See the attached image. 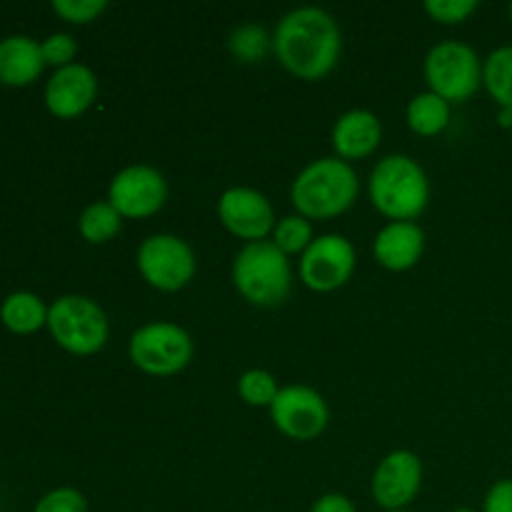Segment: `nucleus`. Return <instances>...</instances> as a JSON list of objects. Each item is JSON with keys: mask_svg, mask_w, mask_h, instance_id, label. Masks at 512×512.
<instances>
[{"mask_svg": "<svg viewBox=\"0 0 512 512\" xmlns=\"http://www.w3.org/2000/svg\"><path fill=\"white\" fill-rule=\"evenodd\" d=\"M278 60L303 80H320L340 58V28L333 15L320 8L290 10L275 30Z\"/></svg>", "mask_w": 512, "mask_h": 512, "instance_id": "obj_1", "label": "nucleus"}, {"mask_svg": "<svg viewBox=\"0 0 512 512\" xmlns=\"http://www.w3.org/2000/svg\"><path fill=\"white\" fill-rule=\"evenodd\" d=\"M358 198V175L345 160L310 163L293 183V205L303 218L328 220L345 213Z\"/></svg>", "mask_w": 512, "mask_h": 512, "instance_id": "obj_2", "label": "nucleus"}, {"mask_svg": "<svg viewBox=\"0 0 512 512\" xmlns=\"http://www.w3.org/2000/svg\"><path fill=\"white\" fill-rule=\"evenodd\" d=\"M430 185L425 170L408 155H388L370 175V200L395 223H410L425 210Z\"/></svg>", "mask_w": 512, "mask_h": 512, "instance_id": "obj_3", "label": "nucleus"}, {"mask_svg": "<svg viewBox=\"0 0 512 512\" xmlns=\"http://www.w3.org/2000/svg\"><path fill=\"white\" fill-rule=\"evenodd\" d=\"M235 288L248 303L260 308L280 305L290 295L293 273H290L288 255L275 248V243H248L233 263Z\"/></svg>", "mask_w": 512, "mask_h": 512, "instance_id": "obj_4", "label": "nucleus"}, {"mask_svg": "<svg viewBox=\"0 0 512 512\" xmlns=\"http://www.w3.org/2000/svg\"><path fill=\"white\" fill-rule=\"evenodd\" d=\"M48 328L55 343L73 355H93L108 343V318L98 303L63 295L48 308Z\"/></svg>", "mask_w": 512, "mask_h": 512, "instance_id": "obj_5", "label": "nucleus"}, {"mask_svg": "<svg viewBox=\"0 0 512 512\" xmlns=\"http://www.w3.org/2000/svg\"><path fill=\"white\" fill-rule=\"evenodd\" d=\"M425 78L430 93L440 95L448 103H463L478 93L483 83V63L470 45L445 40L435 45L425 58Z\"/></svg>", "mask_w": 512, "mask_h": 512, "instance_id": "obj_6", "label": "nucleus"}, {"mask_svg": "<svg viewBox=\"0 0 512 512\" xmlns=\"http://www.w3.org/2000/svg\"><path fill=\"white\" fill-rule=\"evenodd\" d=\"M193 358V340L173 323H150L130 338V360L148 375H175Z\"/></svg>", "mask_w": 512, "mask_h": 512, "instance_id": "obj_7", "label": "nucleus"}, {"mask_svg": "<svg viewBox=\"0 0 512 512\" xmlns=\"http://www.w3.org/2000/svg\"><path fill=\"white\" fill-rule=\"evenodd\" d=\"M138 268L153 288L173 293L185 288L195 275V255L175 235H153L138 248Z\"/></svg>", "mask_w": 512, "mask_h": 512, "instance_id": "obj_8", "label": "nucleus"}, {"mask_svg": "<svg viewBox=\"0 0 512 512\" xmlns=\"http://www.w3.org/2000/svg\"><path fill=\"white\" fill-rule=\"evenodd\" d=\"M355 270V248L343 235H320L300 260V278L315 293H330L350 280Z\"/></svg>", "mask_w": 512, "mask_h": 512, "instance_id": "obj_9", "label": "nucleus"}, {"mask_svg": "<svg viewBox=\"0 0 512 512\" xmlns=\"http://www.w3.org/2000/svg\"><path fill=\"white\" fill-rule=\"evenodd\" d=\"M168 198L165 178L150 165H130L120 170L108 190V203L123 218H150Z\"/></svg>", "mask_w": 512, "mask_h": 512, "instance_id": "obj_10", "label": "nucleus"}, {"mask_svg": "<svg viewBox=\"0 0 512 512\" xmlns=\"http://www.w3.org/2000/svg\"><path fill=\"white\" fill-rule=\"evenodd\" d=\"M275 428L293 440H313L328 425V405L323 395L305 385H290L270 405Z\"/></svg>", "mask_w": 512, "mask_h": 512, "instance_id": "obj_11", "label": "nucleus"}, {"mask_svg": "<svg viewBox=\"0 0 512 512\" xmlns=\"http://www.w3.org/2000/svg\"><path fill=\"white\" fill-rule=\"evenodd\" d=\"M423 465L410 450H395L380 460L373 475V500L388 512L405 510L420 493Z\"/></svg>", "mask_w": 512, "mask_h": 512, "instance_id": "obj_12", "label": "nucleus"}, {"mask_svg": "<svg viewBox=\"0 0 512 512\" xmlns=\"http://www.w3.org/2000/svg\"><path fill=\"white\" fill-rule=\"evenodd\" d=\"M218 215L230 233L250 243H258L275 230L273 205L253 188L225 190L218 200Z\"/></svg>", "mask_w": 512, "mask_h": 512, "instance_id": "obj_13", "label": "nucleus"}, {"mask_svg": "<svg viewBox=\"0 0 512 512\" xmlns=\"http://www.w3.org/2000/svg\"><path fill=\"white\" fill-rule=\"evenodd\" d=\"M95 93H98V80L93 70L80 63H70L55 70L53 78L48 80L45 105L55 118H78L93 105Z\"/></svg>", "mask_w": 512, "mask_h": 512, "instance_id": "obj_14", "label": "nucleus"}, {"mask_svg": "<svg viewBox=\"0 0 512 512\" xmlns=\"http://www.w3.org/2000/svg\"><path fill=\"white\" fill-rule=\"evenodd\" d=\"M45 68L43 48L28 35H8L0 40V83L23 88L35 83Z\"/></svg>", "mask_w": 512, "mask_h": 512, "instance_id": "obj_15", "label": "nucleus"}, {"mask_svg": "<svg viewBox=\"0 0 512 512\" xmlns=\"http://www.w3.org/2000/svg\"><path fill=\"white\" fill-rule=\"evenodd\" d=\"M425 235L415 223H390L375 238V258L388 270H408L423 255Z\"/></svg>", "mask_w": 512, "mask_h": 512, "instance_id": "obj_16", "label": "nucleus"}, {"mask_svg": "<svg viewBox=\"0 0 512 512\" xmlns=\"http://www.w3.org/2000/svg\"><path fill=\"white\" fill-rule=\"evenodd\" d=\"M380 135V120L370 110H350L335 123L333 145L343 160H360L378 148Z\"/></svg>", "mask_w": 512, "mask_h": 512, "instance_id": "obj_17", "label": "nucleus"}, {"mask_svg": "<svg viewBox=\"0 0 512 512\" xmlns=\"http://www.w3.org/2000/svg\"><path fill=\"white\" fill-rule=\"evenodd\" d=\"M0 320L8 330L18 335H28L48 325V308L33 293H13L5 298L0 308Z\"/></svg>", "mask_w": 512, "mask_h": 512, "instance_id": "obj_18", "label": "nucleus"}, {"mask_svg": "<svg viewBox=\"0 0 512 512\" xmlns=\"http://www.w3.org/2000/svg\"><path fill=\"white\" fill-rule=\"evenodd\" d=\"M450 123V103L435 93H420L408 105V125L418 135H438Z\"/></svg>", "mask_w": 512, "mask_h": 512, "instance_id": "obj_19", "label": "nucleus"}, {"mask_svg": "<svg viewBox=\"0 0 512 512\" xmlns=\"http://www.w3.org/2000/svg\"><path fill=\"white\" fill-rule=\"evenodd\" d=\"M483 83L500 108L512 110V45L490 53L483 65Z\"/></svg>", "mask_w": 512, "mask_h": 512, "instance_id": "obj_20", "label": "nucleus"}, {"mask_svg": "<svg viewBox=\"0 0 512 512\" xmlns=\"http://www.w3.org/2000/svg\"><path fill=\"white\" fill-rule=\"evenodd\" d=\"M120 218L123 215L110 203H93L80 215V235L88 243H108L120 233Z\"/></svg>", "mask_w": 512, "mask_h": 512, "instance_id": "obj_21", "label": "nucleus"}, {"mask_svg": "<svg viewBox=\"0 0 512 512\" xmlns=\"http://www.w3.org/2000/svg\"><path fill=\"white\" fill-rule=\"evenodd\" d=\"M313 240V225H310L308 218H303V215H288V218L280 220L273 230L275 248L283 250L285 255L305 253Z\"/></svg>", "mask_w": 512, "mask_h": 512, "instance_id": "obj_22", "label": "nucleus"}, {"mask_svg": "<svg viewBox=\"0 0 512 512\" xmlns=\"http://www.w3.org/2000/svg\"><path fill=\"white\" fill-rule=\"evenodd\" d=\"M238 393L248 405H255V408L268 405L270 408L273 400L278 398L280 388L268 370H248V373L238 380Z\"/></svg>", "mask_w": 512, "mask_h": 512, "instance_id": "obj_23", "label": "nucleus"}, {"mask_svg": "<svg viewBox=\"0 0 512 512\" xmlns=\"http://www.w3.org/2000/svg\"><path fill=\"white\" fill-rule=\"evenodd\" d=\"M230 53L243 63H255L263 60L268 53V35L258 25H243L230 35Z\"/></svg>", "mask_w": 512, "mask_h": 512, "instance_id": "obj_24", "label": "nucleus"}, {"mask_svg": "<svg viewBox=\"0 0 512 512\" xmlns=\"http://www.w3.org/2000/svg\"><path fill=\"white\" fill-rule=\"evenodd\" d=\"M425 10H428L430 18L438 20V23L458 25L478 10V3H475V0H428V3H425Z\"/></svg>", "mask_w": 512, "mask_h": 512, "instance_id": "obj_25", "label": "nucleus"}, {"mask_svg": "<svg viewBox=\"0 0 512 512\" xmlns=\"http://www.w3.org/2000/svg\"><path fill=\"white\" fill-rule=\"evenodd\" d=\"M108 8L105 0H55L53 10L60 15L63 20L75 25H85L93 23L103 10Z\"/></svg>", "mask_w": 512, "mask_h": 512, "instance_id": "obj_26", "label": "nucleus"}, {"mask_svg": "<svg viewBox=\"0 0 512 512\" xmlns=\"http://www.w3.org/2000/svg\"><path fill=\"white\" fill-rule=\"evenodd\" d=\"M33 512H88V503H85V498L78 490L58 488L43 495Z\"/></svg>", "mask_w": 512, "mask_h": 512, "instance_id": "obj_27", "label": "nucleus"}, {"mask_svg": "<svg viewBox=\"0 0 512 512\" xmlns=\"http://www.w3.org/2000/svg\"><path fill=\"white\" fill-rule=\"evenodd\" d=\"M40 48H43L45 65H55L58 70L70 65V60L78 53V45H75V40L70 38L68 33L50 35V38H45L43 43H40Z\"/></svg>", "mask_w": 512, "mask_h": 512, "instance_id": "obj_28", "label": "nucleus"}, {"mask_svg": "<svg viewBox=\"0 0 512 512\" xmlns=\"http://www.w3.org/2000/svg\"><path fill=\"white\" fill-rule=\"evenodd\" d=\"M483 512H512V480H500L488 490Z\"/></svg>", "mask_w": 512, "mask_h": 512, "instance_id": "obj_29", "label": "nucleus"}, {"mask_svg": "<svg viewBox=\"0 0 512 512\" xmlns=\"http://www.w3.org/2000/svg\"><path fill=\"white\" fill-rule=\"evenodd\" d=\"M310 512H358V510H355V505L350 503L345 495L328 493V495H323L320 500H315L313 510Z\"/></svg>", "mask_w": 512, "mask_h": 512, "instance_id": "obj_30", "label": "nucleus"}, {"mask_svg": "<svg viewBox=\"0 0 512 512\" xmlns=\"http://www.w3.org/2000/svg\"><path fill=\"white\" fill-rule=\"evenodd\" d=\"M500 125H503V128H512V110L500 108Z\"/></svg>", "mask_w": 512, "mask_h": 512, "instance_id": "obj_31", "label": "nucleus"}, {"mask_svg": "<svg viewBox=\"0 0 512 512\" xmlns=\"http://www.w3.org/2000/svg\"><path fill=\"white\" fill-rule=\"evenodd\" d=\"M453 512H475V510H470V508H458V510H453Z\"/></svg>", "mask_w": 512, "mask_h": 512, "instance_id": "obj_32", "label": "nucleus"}, {"mask_svg": "<svg viewBox=\"0 0 512 512\" xmlns=\"http://www.w3.org/2000/svg\"><path fill=\"white\" fill-rule=\"evenodd\" d=\"M510 20H512V5H510Z\"/></svg>", "mask_w": 512, "mask_h": 512, "instance_id": "obj_33", "label": "nucleus"}, {"mask_svg": "<svg viewBox=\"0 0 512 512\" xmlns=\"http://www.w3.org/2000/svg\"><path fill=\"white\" fill-rule=\"evenodd\" d=\"M398 512H410V510H398Z\"/></svg>", "mask_w": 512, "mask_h": 512, "instance_id": "obj_34", "label": "nucleus"}]
</instances>
